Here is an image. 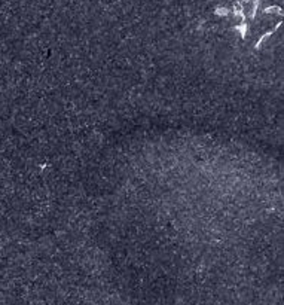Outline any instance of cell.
Returning <instances> with one entry per match:
<instances>
[{"label": "cell", "instance_id": "cell-1", "mask_svg": "<svg viewBox=\"0 0 284 305\" xmlns=\"http://www.w3.org/2000/svg\"><path fill=\"white\" fill-rule=\"evenodd\" d=\"M274 31H275V30H272V31H269V33H266V34H263V36L260 37V39H259V42H257V43H256V49H259V48L262 46V43H263V42H265V40H266V39H268V37H269L271 34H272Z\"/></svg>", "mask_w": 284, "mask_h": 305}, {"label": "cell", "instance_id": "cell-2", "mask_svg": "<svg viewBox=\"0 0 284 305\" xmlns=\"http://www.w3.org/2000/svg\"><path fill=\"white\" fill-rule=\"evenodd\" d=\"M235 30L241 33V37H246V31H247V25H246V24H241V25H237V27H235Z\"/></svg>", "mask_w": 284, "mask_h": 305}, {"label": "cell", "instance_id": "cell-3", "mask_svg": "<svg viewBox=\"0 0 284 305\" xmlns=\"http://www.w3.org/2000/svg\"><path fill=\"white\" fill-rule=\"evenodd\" d=\"M228 12H229L228 9H217L216 14H217V15H228Z\"/></svg>", "mask_w": 284, "mask_h": 305}]
</instances>
